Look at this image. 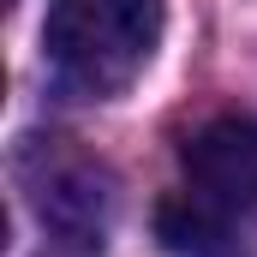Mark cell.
Returning a JSON list of instances; mask_svg holds the SVG:
<instances>
[{
	"label": "cell",
	"mask_w": 257,
	"mask_h": 257,
	"mask_svg": "<svg viewBox=\"0 0 257 257\" xmlns=\"http://www.w3.org/2000/svg\"><path fill=\"white\" fill-rule=\"evenodd\" d=\"M162 42V0H48L42 60L72 96L108 102L144 78Z\"/></svg>",
	"instance_id": "cell-1"
},
{
	"label": "cell",
	"mask_w": 257,
	"mask_h": 257,
	"mask_svg": "<svg viewBox=\"0 0 257 257\" xmlns=\"http://www.w3.org/2000/svg\"><path fill=\"white\" fill-rule=\"evenodd\" d=\"M12 168H18V186L36 203L42 227H54L60 239L84 245V251H96L108 239V221H114V174L96 156L72 150L66 138L36 132V138L18 144V162Z\"/></svg>",
	"instance_id": "cell-2"
},
{
	"label": "cell",
	"mask_w": 257,
	"mask_h": 257,
	"mask_svg": "<svg viewBox=\"0 0 257 257\" xmlns=\"http://www.w3.org/2000/svg\"><path fill=\"white\" fill-rule=\"evenodd\" d=\"M186 174L209 203L221 209H251L257 203V120H209L186 144Z\"/></svg>",
	"instance_id": "cell-3"
},
{
	"label": "cell",
	"mask_w": 257,
	"mask_h": 257,
	"mask_svg": "<svg viewBox=\"0 0 257 257\" xmlns=\"http://www.w3.org/2000/svg\"><path fill=\"white\" fill-rule=\"evenodd\" d=\"M156 239L174 257H239V239L227 227V209L203 192H174L156 203Z\"/></svg>",
	"instance_id": "cell-4"
},
{
	"label": "cell",
	"mask_w": 257,
	"mask_h": 257,
	"mask_svg": "<svg viewBox=\"0 0 257 257\" xmlns=\"http://www.w3.org/2000/svg\"><path fill=\"white\" fill-rule=\"evenodd\" d=\"M6 6H12V0H6Z\"/></svg>",
	"instance_id": "cell-5"
}]
</instances>
